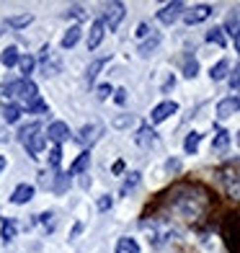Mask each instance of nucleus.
I'll return each instance as SVG.
<instances>
[{"instance_id":"1","label":"nucleus","mask_w":240,"mask_h":253,"mask_svg":"<svg viewBox=\"0 0 240 253\" xmlns=\"http://www.w3.org/2000/svg\"><path fill=\"white\" fill-rule=\"evenodd\" d=\"M18 140H21V145L29 150V155L31 158H39L41 153H44V142H47V134H44L41 129H39V124L34 122V124H24L18 129Z\"/></svg>"},{"instance_id":"2","label":"nucleus","mask_w":240,"mask_h":253,"mask_svg":"<svg viewBox=\"0 0 240 253\" xmlns=\"http://www.w3.org/2000/svg\"><path fill=\"white\" fill-rule=\"evenodd\" d=\"M5 96L16 98L18 106L24 109V106H29L31 101L39 98V88H37V83H31V80H13V83L5 85Z\"/></svg>"},{"instance_id":"3","label":"nucleus","mask_w":240,"mask_h":253,"mask_svg":"<svg viewBox=\"0 0 240 253\" xmlns=\"http://www.w3.org/2000/svg\"><path fill=\"white\" fill-rule=\"evenodd\" d=\"M124 16H127V8H124V3H106V5H104V18H101V21H104L106 29L117 31V29L121 26Z\"/></svg>"},{"instance_id":"4","label":"nucleus","mask_w":240,"mask_h":253,"mask_svg":"<svg viewBox=\"0 0 240 253\" xmlns=\"http://www.w3.org/2000/svg\"><path fill=\"white\" fill-rule=\"evenodd\" d=\"M184 10H186V5L181 3V0H173V3H165L163 8L158 10V21L163 26H170V24H176V21L184 16Z\"/></svg>"},{"instance_id":"5","label":"nucleus","mask_w":240,"mask_h":253,"mask_svg":"<svg viewBox=\"0 0 240 253\" xmlns=\"http://www.w3.org/2000/svg\"><path fill=\"white\" fill-rule=\"evenodd\" d=\"M212 13H214V8L207 5V3H201V5H194V8L184 10V21L189 26H197V24H201V21H207Z\"/></svg>"},{"instance_id":"6","label":"nucleus","mask_w":240,"mask_h":253,"mask_svg":"<svg viewBox=\"0 0 240 253\" xmlns=\"http://www.w3.org/2000/svg\"><path fill=\"white\" fill-rule=\"evenodd\" d=\"M47 137L54 142V147H62V142L70 140V126L65 122H52L49 129H47Z\"/></svg>"},{"instance_id":"7","label":"nucleus","mask_w":240,"mask_h":253,"mask_svg":"<svg viewBox=\"0 0 240 253\" xmlns=\"http://www.w3.org/2000/svg\"><path fill=\"white\" fill-rule=\"evenodd\" d=\"M176 111H178V103H176V101H163V103H158V106L153 109V114H150V122H153V124H160V122L170 119Z\"/></svg>"},{"instance_id":"8","label":"nucleus","mask_w":240,"mask_h":253,"mask_svg":"<svg viewBox=\"0 0 240 253\" xmlns=\"http://www.w3.org/2000/svg\"><path fill=\"white\" fill-rule=\"evenodd\" d=\"M222 183H225V191L230 194L233 199H238V202H240V168H230V170H225Z\"/></svg>"},{"instance_id":"9","label":"nucleus","mask_w":240,"mask_h":253,"mask_svg":"<svg viewBox=\"0 0 240 253\" xmlns=\"http://www.w3.org/2000/svg\"><path fill=\"white\" fill-rule=\"evenodd\" d=\"M235 111H240V93L238 96H227V98H222L220 103H217V117L220 119L233 117Z\"/></svg>"},{"instance_id":"10","label":"nucleus","mask_w":240,"mask_h":253,"mask_svg":"<svg viewBox=\"0 0 240 253\" xmlns=\"http://www.w3.org/2000/svg\"><path fill=\"white\" fill-rule=\"evenodd\" d=\"M101 132H104V129H101L98 124H85L83 129L78 132V137H75V140H78V145L88 147V145H93V142L98 140V134H101Z\"/></svg>"},{"instance_id":"11","label":"nucleus","mask_w":240,"mask_h":253,"mask_svg":"<svg viewBox=\"0 0 240 253\" xmlns=\"http://www.w3.org/2000/svg\"><path fill=\"white\" fill-rule=\"evenodd\" d=\"M104 34H106V26L104 21L96 18L93 24H90V31H88V49H96L101 42H104Z\"/></svg>"},{"instance_id":"12","label":"nucleus","mask_w":240,"mask_h":253,"mask_svg":"<svg viewBox=\"0 0 240 253\" xmlns=\"http://www.w3.org/2000/svg\"><path fill=\"white\" fill-rule=\"evenodd\" d=\"M31 199H34V186H29V183H18L13 194H10V202L13 204H29Z\"/></svg>"},{"instance_id":"13","label":"nucleus","mask_w":240,"mask_h":253,"mask_svg":"<svg viewBox=\"0 0 240 253\" xmlns=\"http://www.w3.org/2000/svg\"><path fill=\"white\" fill-rule=\"evenodd\" d=\"M134 140H137V145H142V147H153V145L158 142V137H155V132L150 129V126L142 124L140 129H137V137H134Z\"/></svg>"},{"instance_id":"14","label":"nucleus","mask_w":240,"mask_h":253,"mask_svg":"<svg viewBox=\"0 0 240 253\" xmlns=\"http://www.w3.org/2000/svg\"><path fill=\"white\" fill-rule=\"evenodd\" d=\"M16 233H18V225L13 220H8V217H3L0 220V238H3V243H10L16 238Z\"/></svg>"},{"instance_id":"15","label":"nucleus","mask_w":240,"mask_h":253,"mask_svg":"<svg viewBox=\"0 0 240 253\" xmlns=\"http://www.w3.org/2000/svg\"><path fill=\"white\" fill-rule=\"evenodd\" d=\"M140 181H142L140 170H132V173H127V178H124V183H121V197H129V194L140 186Z\"/></svg>"},{"instance_id":"16","label":"nucleus","mask_w":240,"mask_h":253,"mask_svg":"<svg viewBox=\"0 0 240 253\" xmlns=\"http://www.w3.org/2000/svg\"><path fill=\"white\" fill-rule=\"evenodd\" d=\"M90 166V153L83 150L75 160H73V166H70V176H78V173H85V168Z\"/></svg>"},{"instance_id":"17","label":"nucleus","mask_w":240,"mask_h":253,"mask_svg":"<svg viewBox=\"0 0 240 253\" xmlns=\"http://www.w3.org/2000/svg\"><path fill=\"white\" fill-rule=\"evenodd\" d=\"M160 42H163V39H160V34H153V37H147V39L140 44V49H137V52H140L142 57H150V54L160 47Z\"/></svg>"},{"instance_id":"18","label":"nucleus","mask_w":240,"mask_h":253,"mask_svg":"<svg viewBox=\"0 0 240 253\" xmlns=\"http://www.w3.org/2000/svg\"><path fill=\"white\" fill-rule=\"evenodd\" d=\"M34 67H37V57H31V54H21V60H18V70H21V75H24V80H29V75L34 73Z\"/></svg>"},{"instance_id":"19","label":"nucleus","mask_w":240,"mask_h":253,"mask_svg":"<svg viewBox=\"0 0 240 253\" xmlns=\"http://www.w3.org/2000/svg\"><path fill=\"white\" fill-rule=\"evenodd\" d=\"M117 253H140V243L134 238H119L117 240Z\"/></svg>"},{"instance_id":"20","label":"nucleus","mask_w":240,"mask_h":253,"mask_svg":"<svg viewBox=\"0 0 240 253\" xmlns=\"http://www.w3.org/2000/svg\"><path fill=\"white\" fill-rule=\"evenodd\" d=\"M199 142H201V132H189V137L184 140V150H186L189 155H197Z\"/></svg>"},{"instance_id":"21","label":"nucleus","mask_w":240,"mask_h":253,"mask_svg":"<svg viewBox=\"0 0 240 253\" xmlns=\"http://www.w3.org/2000/svg\"><path fill=\"white\" fill-rule=\"evenodd\" d=\"M78 39H80V26H70L67 34L62 37V49H73L78 44Z\"/></svg>"},{"instance_id":"22","label":"nucleus","mask_w":240,"mask_h":253,"mask_svg":"<svg viewBox=\"0 0 240 253\" xmlns=\"http://www.w3.org/2000/svg\"><path fill=\"white\" fill-rule=\"evenodd\" d=\"M18 60H21V54H18V49H16V47H8V49H3V54H0V62H3L5 67L18 65Z\"/></svg>"},{"instance_id":"23","label":"nucleus","mask_w":240,"mask_h":253,"mask_svg":"<svg viewBox=\"0 0 240 253\" xmlns=\"http://www.w3.org/2000/svg\"><path fill=\"white\" fill-rule=\"evenodd\" d=\"M207 42L209 44H217V47H227V37H225V29H212L207 31Z\"/></svg>"},{"instance_id":"24","label":"nucleus","mask_w":240,"mask_h":253,"mask_svg":"<svg viewBox=\"0 0 240 253\" xmlns=\"http://www.w3.org/2000/svg\"><path fill=\"white\" fill-rule=\"evenodd\" d=\"M227 70H230V62L220 60V62H217L212 70H209V78H212V80H225V78H227Z\"/></svg>"},{"instance_id":"25","label":"nucleus","mask_w":240,"mask_h":253,"mask_svg":"<svg viewBox=\"0 0 240 253\" xmlns=\"http://www.w3.org/2000/svg\"><path fill=\"white\" fill-rule=\"evenodd\" d=\"M21 111H24V109H21L18 103H8V106L3 109V117H5V122H10V124H13V122H18Z\"/></svg>"},{"instance_id":"26","label":"nucleus","mask_w":240,"mask_h":253,"mask_svg":"<svg viewBox=\"0 0 240 253\" xmlns=\"http://www.w3.org/2000/svg\"><path fill=\"white\" fill-rule=\"evenodd\" d=\"M227 145H230V134H227L225 129H220L217 137H214V142H212V147L214 150H227Z\"/></svg>"},{"instance_id":"27","label":"nucleus","mask_w":240,"mask_h":253,"mask_svg":"<svg viewBox=\"0 0 240 253\" xmlns=\"http://www.w3.org/2000/svg\"><path fill=\"white\" fill-rule=\"evenodd\" d=\"M31 21H34V16L26 13V16H13V18H8L5 24H8V26H13V29H24V26L31 24Z\"/></svg>"},{"instance_id":"28","label":"nucleus","mask_w":240,"mask_h":253,"mask_svg":"<svg viewBox=\"0 0 240 253\" xmlns=\"http://www.w3.org/2000/svg\"><path fill=\"white\" fill-rule=\"evenodd\" d=\"M106 62H109V60L104 57V60H96L93 65L88 67V73H85V80H88V83H93V80H96V75H98V70H101V67H104Z\"/></svg>"},{"instance_id":"29","label":"nucleus","mask_w":240,"mask_h":253,"mask_svg":"<svg viewBox=\"0 0 240 253\" xmlns=\"http://www.w3.org/2000/svg\"><path fill=\"white\" fill-rule=\"evenodd\" d=\"M29 114H39V117H41V114H47V103H44L41 98H37V101H31L29 103V106H24Z\"/></svg>"},{"instance_id":"30","label":"nucleus","mask_w":240,"mask_h":253,"mask_svg":"<svg viewBox=\"0 0 240 253\" xmlns=\"http://www.w3.org/2000/svg\"><path fill=\"white\" fill-rule=\"evenodd\" d=\"M199 73V62L194 60V57H186V65H184V75L186 78H197Z\"/></svg>"},{"instance_id":"31","label":"nucleus","mask_w":240,"mask_h":253,"mask_svg":"<svg viewBox=\"0 0 240 253\" xmlns=\"http://www.w3.org/2000/svg\"><path fill=\"white\" fill-rule=\"evenodd\" d=\"M60 163H62V147H54V150L49 153V166L60 168Z\"/></svg>"},{"instance_id":"32","label":"nucleus","mask_w":240,"mask_h":253,"mask_svg":"<svg viewBox=\"0 0 240 253\" xmlns=\"http://www.w3.org/2000/svg\"><path fill=\"white\" fill-rule=\"evenodd\" d=\"M111 90H114V88H111L109 83H101V85H98V90H96V96H98L101 101H104V98H109V96H111Z\"/></svg>"},{"instance_id":"33","label":"nucleus","mask_w":240,"mask_h":253,"mask_svg":"<svg viewBox=\"0 0 240 253\" xmlns=\"http://www.w3.org/2000/svg\"><path fill=\"white\" fill-rule=\"evenodd\" d=\"M132 122H134V119L127 114V117H117V119H114V126H117V129H124V126H129Z\"/></svg>"},{"instance_id":"34","label":"nucleus","mask_w":240,"mask_h":253,"mask_svg":"<svg viewBox=\"0 0 240 253\" xmlns=\"http://www.w3.org/2000/svg\"><path fill=\"white\" fill-rule=\"evenodd\" d=\"M230 85H233V88H240V65L233 67V73H230Z\"/></svg>"},{"instance_id":"35","label":"nucleus","mask_w":240,"mask_h":253,"mask_svg":"<svg viewBox=\"0 0 240 253\" xmlns=\"http://www.w3.org/2000/svg\"><path fill=\"white\" fill-rule=\"evenodd\" d=\"M70 16L83 21V18H85V8H83V5H73V8H70Z\"/></svg>"},{"instance_id":"36","label":"nucleus","mask_w":240,"mask_h":253,"mask_svg":"<svg viewBox=\"0 0 240 253\" xmlns=\"http://www.w3.org/2000/svg\"><path fill=\"white\" fill-rule=\"evenodd\" d=\"M114 93H117V96H114V101H117L119 106H124V103H127V90H124V88H119V90H114Z\"/></svg>"},{"instance_id":"37","label":"nucleus","mask_w":240,"mask_h":253,"mask_svg":"<svg viewBox=\"0 0 240 253\" xmlns=\"http://www.w3.org/2000/svg\"><path fill=\"white\" fill-rule=\"evenodd\" d=\"M137 37H140V39H145V37H150V26H147V24H140V26H137Z\"/></svg>"},{"instance_id":"38","label":"nucleus","mask_w":240,"mask_h":253,"mask_svg":"<svg viewBox=\"0 0 240 253\" xmlns=\"http://www.w3.org/2000/svg\"><path fill=\"white\" fill-rule=\"evenodd\" d=\"M109 207H111V197H101V199H98V210H101V212H106Z\"/></svg>"},{"instance_id":"39","label":"nucleus","mask_w":240,"mask_h":253,"mask_svg":"<svg viewBox=\"0 0 240 253\" xmlns=\"http://www.w3.org/2000/svg\"><path fill=\"white\" fill-rule=\"evenodd\" d=\"M114 173H121V170H124V160H117V163H114Z\"/></svg>"},{"instance_id":"40","label":"nucleus","mask_w":240,"mask_h":253,"mask_svg":"<svg viewBox=\"0 0 240 253\" xmlns=\"http://www.w3.org/2000/svg\"><path fill=\"white\" fill-rule=\"evenodd\" d=\"M78 233H83V225H80V222H78V225L73 227V233H70V238H78Z\"/></svg>"},{"instance_id":"41","label":"nucleus","mask_w":240,"mask_h":253,"mask_svg":"<svg viewBox=\"0 0 240 253\" xmlns=\"http://www.w3.org/2000/svg\"><path fill=\"white\" fill-rule=\"evenodd\" d=\"M235 49H238V54H240V31L235 34Z\"/></svg>"},{"instance_id":"42","label":"nucleus","mask_w":240,"mask_h":253,"mask_svg":"<svg viewBox=\"0 0 240 253\" xmlns=\"http://www.w3.org/2000/svg\"><path fill=\"white\" fill-rule=\"evenodd\" d=\"M3 168H5V158L0 155V173H3Z\"/></svg>"},{"instance_id":"43","label":"nucleus","mask_w":240,"mask_h":253,"mask_svg":"<svg viewBox=\"0 0 240 253\" xmlns=\"http://www.w3.org/2000/svg\"><path fill=\"white\" fill-rule=\"evenodd\" d=\"M238 142H240V132H238Z\"/></svg>"},{"instance_id":"44","label":"nucleus","mask_w":240,"mask_h":253,"mask_svg":"<svg viewBox=\"0 0 240 253\" xmlns=\"http://www.w3.org/2000/svg\"><path fill=\"white\" fill-rule=\"evenodd\" d=\"M0 37H3V29H0Z\"/></svg>"}]
</instances>
